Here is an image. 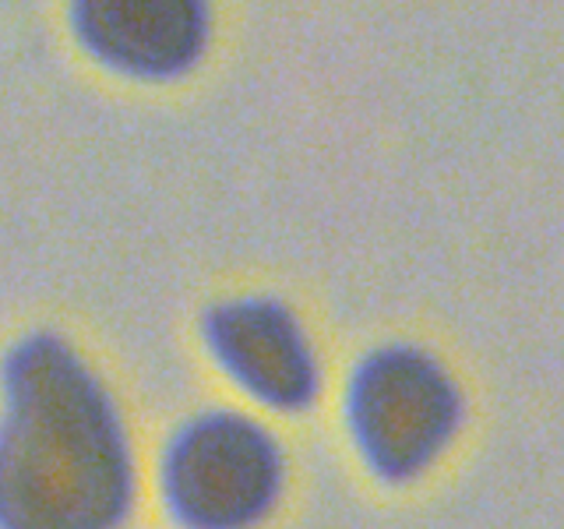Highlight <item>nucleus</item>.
<instances>
[{"mask_svg":"<svg viewBox=\"0 0 564 529\" xmlns=\"http://www.w3.org/2000/svg\"><path fill=\"white\" fill-rule=\"evenodd\" d=\"M134 469L113 399L57 335L4 360L0 529H117Z\"/></svg>","mask_w":564,"mask_h":529,"instance_id":"1","label":"nucleus"},{"mask_svg":"<svg viewBox=\"0 0 564 529\" xmlns=\"http://www.w3.org/2000/svg\"><path fill=\"white\" fill-rule=\"evenodd\" d=\"M282 458L269 431L237 413L191 420L163 463L170 511L187 529H247L272 508Z\"/></svg>","mask_w":564,"mask_h":529,"instance_id":"2","label":"nucleus"},{"mask_svg":"<svg viewBox=\"0 0 564 529\" xmlns=\"http://www.w3.org/2000/svg\"><path fill=\"white\" fill-rule=\"evenodd\" d=\"M349 423L367 463L388 481L416 476L448 445L458 392L437 360L410 346L370 353L349 385Z\"/></svg>","mask_w":564,"mask_h":529,"instance_id":"3","label":"nucleus"},{"mask_svg":"<svg viewBox=\"0 0 564 529\" xmlns=\"http://www.w3.org/2000/svg\"><path fill=\"white\" fill-rule=\"evenodd\" d=\"M205 339L216 360L254 399L300 410L317 388L314 353L296 317L275 300H229L205 317Z\"/></svg>","mask_w":564,"mask_h":529,"instance_id":"4","label":"nucleus"},{"mask_svg":"<svg viewBox=\"0 0 564 529\" xmlns=\"http://www.w3.org/2000/svg\"><path fill=\"white\" fill-rule=\"evenodd\" d=\"M85 46L138 78L187 71L205 46V0H75Z\"/></svg>","mask_w":564,"mask_h":529,"instance_id":"5","label":"nucleus"}]
</instances>
